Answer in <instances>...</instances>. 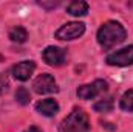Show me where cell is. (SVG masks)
<instances>
[{
  "label": "cell",
  "mask_w": 133,
  "mask_h": 132,
  "mask_svg": "<svg viewBox=\"0 0 133 132\" xmlns=\"http://www.w3.org/2000/svg\"><path fill=\"white\" fill-rule=\"evenodd\" d=\"M125 28L116 22V20H108L105 22L98 31V42L104 50H110L116 45H119L121 42L125 40Z\"/></svg>",
  "instance_id": "1"
},
{
  "label": "cell",
  "mask_w": 133,
  "mask_h": 132,
  "mask_svg": "<svg viewBox=\"0 0 133 132\" xmlns=\"http://www.w3.org/2000/svg\"><path fill=\"white\" fill-rule=\"evenodd\" d=\"M88 129H90V120L82 109H74L61 124L62 132H85Z\"/></svg>",
  "instance_id": "2"
},
{
  "label": "cell",
  "mask_w": 133,
  "mask_h": 132,
  "mask_svg": "<svg viewBox=\"0 0 133 132\" xmlns=\"http://www.w3.org/2000/svg\"><path fill=\"white\" fill-rule=\"evenodd\" d=\"M84 33H85V25L82 22H70V23L62 25L54 33V37L59 40H73V39L81 37Z\"/></svg>",
  "instance_id": "3"
},
{
  "label": "cell",
  "mask_w": 133,
  "mask_h": 132,
  "mask_svg": "<svg viewBox=\"0 0 133 132\" xmlns=\"http://www.w3.org/2000/svg\"><path fill=\"white\" fill-rule=\"evenodd\" d=\"M107 90V82L102 79H96L91 84H84L81 87H77L76 95L81 99H95L96 97L102 95Z\"/></svg>",
  "instance_id": "4"
},
{
  "label": "cell",
  "mask_w": 133,
  "mask_h": 132,
  "mask_svg": "<svg viewBox=\"0 0 133 132\" xmlns=\"http://www.w3.org/2000/svg\"><path fill=\"white\" fill-rule=\"evenodd\" d=\"M33 90L39 95H48L57 92V84L50 73H42L33 81Z\"/></svg>",
  "instance_id": "5"
},
{
  "label": "cell",
  "mask_w": 133,
  "mask_h": 132,
  "mask_svg": "<svg viewBox=\"0 0 133 132\" xmlns=\"http://www.w3.org/2000/svg\"><path fill=\"white\" fill-rule=\"evenodd\" d=\"M107 64L116 67H127L133 64V45H129L125 48L116 50L115 53L107 56Z\"/></svg>",
  "instance_id": "6"
},
{
  "label": "cell",
  "mask_w": 133,
  "mask_h": 132,
  "mask_svg": "<svg viewBox=\"0 0 133 132\" xmlns=\"http://www.w3.org/2000/svg\"><path fill=\"white\" fill-rule=\"evenodd\" d=\"M42 58L48 65L53 67L64 65L66 59V50L61 48V47H46L42 53Z\"/></svg>",
  "instance_id": "7"
},
{
  "label": "cell",
  "mask_w": 133,
  "mask_h": 132,
  "mask_svg": "<svg viewBox=\"0 0 133 132\" xmlns=\"http://www.w3.org/2000/svg\"><path fill=\"white\" fill-rule=\"evenodd\" d=\"M34 70H36V64L33 61H23L12 67V76L19 81H28L34 73Z\"/></svg>",
  "instance_id": "8"
},
{
  "label": "cell",
  "mask_w": 133,
  "mask_h": 132,
  "mask_svg": "<svg viewBox=\"0 0 133 132\" xmlns=\"http://www.w3.org/2000/svg\"><path fill=\"white\" fill-rule=\"evenodd\" d=\"M36 110L43 115V117H54L59 112V104L57 101L53 98H46V99H40L36 104Z\"/></svg>",
  "instance_id": "9"
},
{
  "label": "cell",
  "mask_w": 133,
  "mask_h": 132,
  "mask_svg": "<svg viewBox=\"0 0 133 132\" xmlns=\"http://www.w3.org/2000/svg\"><path fill=\"white\" fill-rule=\"evenodd\" d=\"M66 13L71 14V16H74V17L85 16V14L88 13V3L81 2V0L71 2V3H68V6H66Z\"/></svg>",
  "instance_id": "10"
},
{
  "label": "cell",
  "mask_w": 133,
  "mask_h": 132,
  "mask_svg": "<svg viewBox=\"0 0 133 132\" xmlns=\"http://www.w3.org/2000/svg\"><path fill=\"white\" fill-rule=\"evenodd\" d=\"M9 39L12 42H16V44H23L28 39V33H26V30L23 27H14L9 31Z\"/></svg>",
  "instance_id": "11"
},
{
  "label": "cell",
  "mask_w": 133,
  "mask_h": 132,
  "mask_svg": "<svg viewBox=\"0 0 133 132\" xmlns=\"http://www.w3.org/2000/svg\"><path fill=\"white\" fill-rule=\"evenodd\" d=\"M119 107L124 112H133V89L132 90H127L122 95V98L119 101Z\"/></svg>",
  "instance_id": "12"
},
{
  "label": "cell",
  "mask_w": 133,
  "mask_h": 132,
  "mask_svg": "<svg viewBox=\"0 0 133 132\" xmlns=\"http://www.w3.org/2000/svg\"><path fill=\"white\" fill-rule=\"evenodd\" d=\"M93 109L99 113H108L113 110V99L111 98H105V99H99L98 103H95Z\"/></svg>",
  "instance_id": "13"
},
{
  "label": "cell",
  "mask_w": 133,
  "mask_h": 132,
  "mask_svg": "<svg viewBox=\"0 0 133 132\" xmlns=\"http://www.w3.org/2000/svg\"><path fill=\"white\" fill-rule=\"evenodd\" d=\"M30 99H31V97H30V92H28L26 87H19L17 89V92H16V101L19 104L25 106V104L30 103Z\"/></svg>",
  "instance_id": "14"
},
{
  "label": "cell",
  "mask_w": 133,
  "mask_h": 132,
  "mask_svg": "<svg viewBox=\"0 0 133 132\" xmlns=\"http://www.w3.org/2000/svg\"><path fill=\"white\" fill-rule=\"evenodd\" d=\"M6 89V79H3V76H0V93Z\"/></svg>",
  "instance_id": "15"
},
{
  "label": "cell",
  "mask_w": 133,
  "mask_h": 132,
  "mask_svg": "<svg viewBox=\"0 0 133 132\" xmlns=\"http://www.w3.org/2000/svg\"><path fill=\"white\" fill-rule=\"evenodd\" d=\"M25 132H42V131H40L39 128H36V126H30V128H28Z\"/></svg>",
  "instance_id": "16"
}]
</instances>
